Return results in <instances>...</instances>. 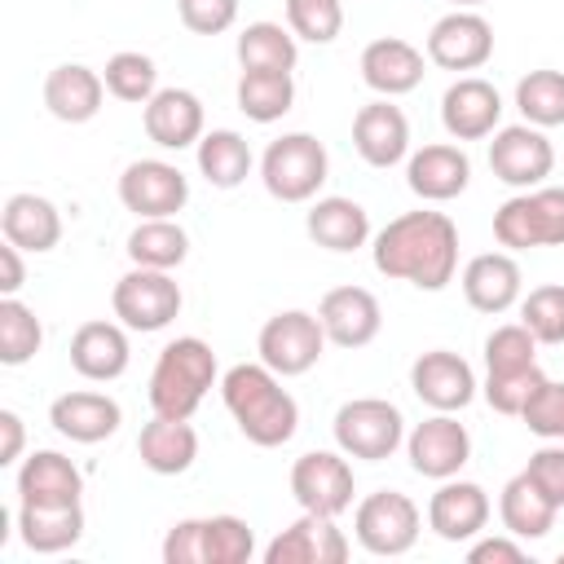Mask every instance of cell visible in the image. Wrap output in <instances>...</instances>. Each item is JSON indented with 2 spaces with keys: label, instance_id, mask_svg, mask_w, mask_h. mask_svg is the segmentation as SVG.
<instances>
[{
  "label": "cell",
  "instance_id": "1",
  "mask_svg": "<svg viewBox=\"0 0 564 564\" xmlns=\"http://www.w3.org/2000/svg\"><path fill=\"white\" fill-rule=\"evenodd\" d=\"M458 264V229L445 212H405L375 234V269L419 291H441Z\"/></svg>",
  "mask_w": 564,
  "mask_h": 564
},
{
  "label": "cell",
  "instance_id": "2",
  "mask_svg": "<svg viewBox=\"0 0 564 564\" xmlns=\"http://www.w3.org/2000/svg\"><path fill=\"white\" fill-rule=\"evenodd\" d=\"M220 397H225V410L234 414L238 432L260 445V449H273V445H286L300 427V405L295 397L278 383V375L260 361H238L225 370L220 379Z\"/></svg>",
  "mask_w": 564,
  "mask_h": 564
},
{
  "label": "cell",
  "instance_id": "3",
  "mask_svg": "<svg viewBox=\"0 0 564 564\" xmlns=\"http://www.w3.org/2000/svg\"><path fill=\"white\" fill-rule=\"evenodd\" d=\"M212 383H216V352H212V344H203L198 335H181L154 361L150 410L167 414V419H189Z\"/></svg>",
  "mask_w": 564,
  "mask_h": 564
},
{
  "label": "cell",
  "instance_id": "4",
  "mask_svg": "<svg viewBox=\"0 0 564 564\" xmlns=\"http://www.w3.org/2000/svg\"><path fill=\"white\" fill-rule=\"evenodd\" d=\"M326 172H330L326 145L308 132H291V137L269 141V150L260 159V181L282 203H308L322 189Z\"/></svg>",
  "mask_w": 564,
  "mask_h": 564
},
{
  "label": "cell",
  "instance_id": "5",
  "mask_svg": "<svg viewBox=\"0 0 564 564\" xmlns=\"http://www.w3.org/2000/svg\"><path fill=\"white\" fill-rule=\"evenodd\" d=\"M401 441H405V419L383 397H357V401H344L335 410V445L348 458L383 463L397 454Z\"/></svg>",
  "mask_w": 564,
  "mask_h": 564
},
{
  "label": "cell",
  "instance_id": "6",
  "mask_svg": "<svg viewBox=\"0 0 564 564\" xmlns=\"http://www.w3.org/2000/svg\"><path fill=\"white\" fill-rule=\"evenodd\" d=\"M110 304H115V317L128 330L150 335V330H163V326L176 322V313H181V286H176V278L167 269H141V264H132L115 282Z\"/></svg>",
  "mask_w": 564,
  "mask_h": 564
},
{
  "label": "cell",
  "instance_id": "7",
  "mask_svg": "<svg viewBox=\"0 0 564 564\" xmlns=\"http://www.w3.org/2000/svg\"><path fill=\"white\" fill-rule=\"evenodd\" d=\"M419 507L410 494L401 489H375L357 502V516H352V529H357V542L370 551V555H405L414 542H419Z\"/></svg>",
  "mask_w": 564,
  "mask_h": 564
},
{
  "label": "cell",
  "instance_id": "8",
  "mask_svg": "<svg viewBox=\"0 0 564 564\" xmlns=\"http://www.w3.org/2000/svg\"><path fill=\"white\" fill-rule=\"evenodd\" d=\"M260 361L273 370V375H304L317 366L322 348H326V330L313 313L304 308H286V313H273L264 326H260Z\"/></svg>",
  "mask_w": 564,
  "mask_h": 564
},
{
  "label": "cell",
  "instance_id": "9",
  "mask_svg": "<svg viewBox=\"0 0 564 564\" xmlns=\"http://www.w3.org/2000/svg\"><path fill=\"white\" fill-rule=\"evenodd\" d=\"M352 467L330 454V449H308L295 458L291 467V498L300 502V511H313V516H339L352 507Z\"/></svg>",
  "mask_w": 564,
  "mask_h": 564
},
{
  "label": "cell",
  "instance_id": "10",
  "mask_svg": "<svg viewBox=\"0 0 564 564\" xmlns=\"http://www.w3.org/2000/svg\"><path fill=\"white\" fill-rule=\"evenodd\" d=\"M489 167L502 185L511 189H533L551 176L555 167V145L542 137V128L533 123H511V128H498L494 141H489Z\"/></svg>",
  "mask_w": 564,
  "mask_h": 564
},
{
  "label": "cell",
  "instance_id": "11",
  "mask_svg": "<svg viewBox=\"0 0 564 564\" xmlns=\"http://www.w3.org/2000/svg\"><path fill=\"white\" fill-rule=\"evenodd\" d=\"M405 454H410V467H414L419 476H427V480H449V476H458L463 463L471 458V436H467V427H463L454 414L436 410L432 419L414 423V432L405 436Z\"/></svg>",
  "mask_w": 564,
  "mask_h": 564
},
{
  "label": "cell",
  "instance_id": "12",
  "mask_svg": "<svg viewBox=\"0 0 564 564\" xmlns=\"http://www.w3.org/2000/svg\"><path fill=\"white\" fill-rule=\"evenodd\" d=\"M185 198H189V181L181 176V167H172L163 159H137L119 176V203L128 212H137L141 220L176 216L185 207Z\"/></svg>",
  "mask_w": 564,
  "mask_h": 564
},
{
  "label": "cell",
  "instance_id": "13",
  "mask_svg": "<svg viewBox=\"0 0 564 564\" xmlns=\"http://www.w3.org/2000/svg\"><path fill=\"white\" fill-rule=\"evenodd\" d=\"M427 57L441 70H480L494 57V26L476 9H454L427 31Z\"/></svg>",
  "mask_w": 564,
  "mask_h": 564
},
{
  "label": "cell",
  "instance_id": "14",
  "mask_svg": "<svg viewBox=\"0 0 564 564\" xmlns=\"http://www.w3.org/2000/svg\"><path fill=\"white\" fill-rule=\"evenodd\" d=\"M410 388H414V397H419L423 405L454 414V410L471 405V397H476V370H471L458 352L432 348V352H419V357H414V366H410Z\"/></svg>",
  "mask_w": 564,
  "mask_h": 564
},
{
  "label": "cell",
  "instance_id": "15",
  "mask_svg": "<svg viewBox=\"0 0 564 564\" xmlns=\"http://www.w3.org/2000/svg\"><path fill=\"white\" fill-rule=\"evenodd\" d=\"M498 119H502V97L480 75L454 79L445 88V97H441V123H445V132L454 141H480V137H489L498 128Z\"/></svg>",
  "mask_w": 564,
  "mask_h": 564
},
{
  "label": "cell",
  "instance_id": "16",
  "mask_svg": "<svg viewBox=\"0 0 564 564\" xmlns=\"http://www.w3.org/2000/svg\"><path fill=\"white\" fill-rule=\"evenodd\" d=\"M348 560V538L335 529V516H313L304 511L291 529H282L264 546V564H344Z\"/></svg>",
  "mask_w": 564,
  "mask_h": 564
},
{
  "label": "cell",
  "instance_id": "17",
  "mask_svg": "<svg viewBox=\"0 0 564 564\" xmlns=\"http://www.w3.org/2000/svg\"><path fill=\"white\" fill-rule=\"evenodd\" d=\"M317 322H322V330H326L330 344H339V348H366L379 335V326H383V308H379V300L366 286H335V291L322 295Z\"/></svg>",
  "mask_w": 564,
  "mask_h": 564
},
{
  "label": "cell",
  "instance_id": "18",
  "mask_svg": "<svg viewBox=\"0 0 564 564\" xmlns=\"http://www.w3.org/2000/svg\"><path fill=\"white\" fill-rule=\"evenodd\" d=\"M405 181H410V189L423 203H449V198H458L467 189L471 159L458 145H449V141H432V145H423V150L410 154Z\"/></svg>",
  "mask_w": 564,
  "mask_h": 564
},
{
  "label": "cell",
  "instance_id": "19",
  "mask_svg": "<svg viewBox=\"0 0 564 564\" xmlns=\"http://www.w3.org/2000/svg\"><path fill=\"white\" fill-rule=\"evenodd\" d=\"M427 524L445 542H467L489 524V494L471 480H441V489L427 502Z\"/></svg>",
  "mask_w": 564,
  "mask_h": 564
},
{
  "label": "cell",
  "instance_id": "20",
  "mask_svg": "<svg viewBox=\"0 0 564 564\" xmlns=\"http://www.w3.org/2000/svg\"><path fill=\"white\" fill-rule=\"evenodd\" d=\"M352 145H357V154H361L370 167H392V163H401L405 150H410V123H405L401 106H392L388 97L361 106L357 119H352Z\"/></svg>",
  "mask_w": 564,
  "mask_h": 564
},
{
  "label": "cell",
  "instance_id": "21",
  "mask_svg": "<svg viewBox=\"0 0 564 564\" xmlns=\"http://www.w3.org/2000/svg\"><path fill=\"white\" fill-rule=\"evenodd\" d=\"M361 79L379 97H401L423 79V53L401 35H379L361 48Z\"/></svg>",
  "mask_w": 564,
  "mask_h": 564
},
{
  "label": "cell",
  "instance_id": "22",
  "mask_svg": "<svg viewBox=\"0 0 564 564\" xmlns=\"http://www.w3.org/2000/svg\"><path fill=\"white\" fill-rule=\"evenodd\" d=\"M145 137L163 150L198 145L203 137V101L189 88H159L145 101Z\"/></svg>",
  "mask_w": 564,
  "mask_h": 564
},
{
  "label": "cell",
  "instance_id": "23",
  "mask_svg": "<svg viewBox=\"0 0 564 564\" xmlns=\"http://www.w3.org/2000/svg\"><path fill=\"white\" fill-rule=\"evenodd\" d=\"M463 295L476 313H507L520 300V264L507 251H485L471 256L463 269Z\"/></svg>",
  "mask_w": 564,
  "mask_h": 564
},
{
  "label": "cell",
  "instance_id": "24",
  "mask_svg": "<svg viewBox=\"0 0 564 564\" xmlns=\"http://www.w3.org/2000/svg\"><path fill=\"white\" fill-rule=\"evenodd\" d=\"M128 357H132L128 335L115 322H84L70 335V366H75V375H84L93 383L119 379L128 370Z\"/></svg>",
  "mask_w": 564,
  "mask_h": 564
},
{
  "label": "cell",
  "instance_id": "25",
  "mask_svg": "<svg viewBox=\"0 0 564 564\" xmlns=\"http://www.w3.org/2000/svg\"><path fill=\"white\" fill-rule=\"evenodd\" d=\"M119 419H123L119 414V401L106 397V392H62L48 405V423L62 436L79 441V445H97V441L115 436L119 432Z\"/></svg>",
  "mask_w": 564,
  "mask_h": 564
},
{
  "label": "cell",
  "instance_id": "26",
  "mask_svg": "<svg viewBox=\"0 0 564 564\" xmlns=\"http://www.w3.org/2000/svg\"><path fill=\"white\" fill-rule=\"evenodd\" d=\"M101 97H106V79L79 62L53 66L44 79V106L62 123H88L101 110Z\"/></svg>",
  "mask_w": 564,
  "mask_h": 564
},
{
  "label": "cell",
  "instance_id": "27",
  "mask_svg": "<svg viewBox=\"0 0 564 564\" xmlns=\"http://www.w3.org/2000/svg\"><path fill=\"white\" fill-rule=\"evenodd\" d=\"M137 454L154 476H181L198 458V432L189 427V419L154 414L137 436Z\"/></svg>",
  "mask_w": 564,
  "mask_h": 564
},
{
  "label": "cell",
  "instance_id": "28",
  "mask_svg": "<svg viewBox=\"0 0 564 564\" xmlns=\"http://www.w3.org/2000/svg\"><path fill=\"white\" fill-rule=\"evenodd\" d=\"M22 542L40 555H57L79 542L84 533V507L79 502H22L18 507Z\"/></svg>",
  "mask_w": 564,
  "mask_h": 564
},
{
  "label": "cell",
  "instance_id": "29",
  "mask_svg": "<svg viewBox=\"0 0 564 564\" xmlns=\"http://www.w3.org/2000/svg\"><path fill=\"white\" fill-rule=\"evenodd\" d=\"M0 234L22 251H53L62 238V212L40 194H13L0 212Z\"/></svg>",
  "mask_w": 564,
  "mask_h": 564
},
{
  "label": "cell",
  "instance_id": "30",
  "mask_svg": "<svg viewBox=\"0 0 564 564\" xmlns=\"http://www.w3.org/2000/svg\"><path fill=\"white\" fill-rule=\"evenodd\" d=\"M18 494L22 502H79L84 476L79 467L57 449H35L18 467Z\"/></svg>",
  "mask_w": 564,
  "mask_h": 564
},
{
  "label": "cell",
  "instance_id": "31",
  "mask_svg": "<svg viewBox=\"0 0 564 564\" xmlns=\"http://www.w3.org/2000/svg\"><path fill=\"white\" fill-rule=\"evenodd\" d=\"M308 238L326 251H357L370 238V216L361 203H352L344 194L317 198L308 207Z\"/></svg>",
  "mask_w": 564,
  "mask_h": 564
},
{
  "label": "cell",
  "instance_id": "32",
  "mask_svg": "<svg viewBox=\"0 0 564 564\" xmlns=\"http://www.w3.org/2000/svg\"><path fill=\"white\" fill-rule=\"evenodd\" d=\"M555 502L520 471V476H511L507 485H502V498H498V516H502V524H507V533L511 538H546L551 533V524H555Z\"/></svg>",
  "mask_w": 564,
  "mask_h": 564
},
{
  "label": "cell",
  "instance_id": "33",
  "mask_svg": "<svg viewBox=\"0 0 564 564\" xmlns=\"http://www.w3.org/2000/svg\"><path fill=\"white\" fill-rule=\"evenodd\" d=\"M185 256H189V234H185L172 216L141 220V225L128 234V260L141 264V269H167V273H172Z\"/></svg>",
  "mask_w": 564,
  "mask_h": 564
},
{
  "label": "cell",
  "instance_id": "34",
  "mask_svg": "<svg viewBox=\"0 0 564 564\" xmlns=\"http://www.w3.org/2000/svg\"><path fill=\"white\" fill-rule=\"evenodd\" d=\"M295 106L291 70H242L238 75V110L256 123H273Z\"/></svg>",
  "mask_w": 564,
  "mask_h": 564
},
{
  "label": "cell",
  "instance_id": "35",
  "mask_svg": "<svg viewBox=\"0 0 564 564\" xmlns=\"http://www.w3.org/2000/svg\"><path fill=\"white\" fill-rule=\"evenodd\" d=\"M198 172L207 176V185L234 189L251 172V145L234 128H216V132L198 137Z\"/></svg>",
  "mask_w": 564,
  "mask_h": 564
},
{
  "label": "cell",
  "instance_id": "36",
  "mask_svg": "<svg viewBox=\"0 0 564 564\" xmlns=\"http://www.w3.org/2000/svg\"><path fill=\"white\" fill-rule=\"evenodd\" d=\"M295 57H300L295 31H286L278 22H251L238 35V66L242 70H291Z\"/></svg>",
  "mask_w": 564,
  "mask_h": 564
},
{
  "label": "cell",
  "instance_id": "37",
  "mask_svg": "<svg viewBox=\"0 0 564 564\" xmlns=\"http://www.w3.org/2000/svg\"><path fill=\"white\" fill-rule=\"evenodd\" d=\"M516 106L533 128H555L564 123V70H529L516 84Z\"/></svg>",
  "mask_w": 564,
  "mask_h": 564
},
{
  "label": "cell",
  "instance_id": "38",
  "mask_svg": "<svg viewBox=\"0 0 564 564\" xmlns=\"http://www.w3.org/2000/svg\"><path fill=\"white\" fill-rule=\"evenodd\" d=\"M44 344V326L40 317L18 300V295H4L0 300V361L4 366H22L40 352Z\"/></svg>",
  "mask_w": 564,
  "mask_h": 564
},
{
  "label": "cell",
  "instance_id": "39",
  "mask_svg": "<svg viewBox=\"0 0 564 564\" xmlns=\"http://www.w3.org/2000/svg\"><path fill=\"white\" fill-rule=\"evenodd\" d=\"M106 93L110 97H119V101H132V106H145L154 93H159V70H154V62L145 57V53H132V48H123V53H115L110 62H106Z\"/></svg>",
  "mask_w": 564,
  "mask_h": 564
},
{
  "label": "cell",
  "instance_id": "40",
  "mask_svg": "<svg viewBox=\"0 0 564 564\" xmlns=\"http://www.w3.org/2000/svg\"><path fill=\"white\" fill-rule=\"evenodd\" d=\"M520 322L533 330L538 344H564V286L560 282L533 286L520 304Z\"/></svg>",
  "mask_w": 564,
  "mask_h": 564
},
{
  "label": "cell",
  "instance_id": "41",
  "mask_svg": "<svg viewBox=\"0 0 564 564\" xmlns=\"http://www.w3.org/2000/svg\"><path fill=\"white\" fill-rule=\"evenodd\" d=\"M494 238L511 251H529L542 247V220L533 207V194H516L494 212Z\"/></svg>",
  "mask_w": 564,
  "mask_h": 564
},
{
  "label": "cell",
  "instance_id": "42",
  "mask_svg": "<svg viewBox=\"0 0 564 564\" xmlns=\"http://www.w3.org/2000/svg\"><path fill=\"white\" fill-rule=\"evenodd\" d=\"M542 383H546V375L538 370V361L533 366H520V370H489L485 375V401L498 414H520Z\"/></svg>",
  "mask_w": 564,
  "mask_h": 564
},
{
  "label": "cell",
  "instance_id": "43",
  "mask_svg": "<svg viewBox=\"0 0 564 564\" xmlns=\"http://www.w3.org/2000/svg\"><path fill=\"white\" fill-rule=\"evenodd\" d=\"M203 546H207V564H247L256 551V538H251L247 520L212 516V520H203Z\"/></svg>",
  "mask_w": 564,
  "mask_h": 564
},
{
  "label": "cell",
  "instance_id": "44",
  "mask_svg": "<svg viewBox=\"0 0 564 564\" xmlns=\"http://www.w3.org/2000/svg\"><path fill=\"white\" fill-rule=\"evenodd\" d=\"M286 26L308 44H330L344 31L339 0H286Z\"/></svg>",
  "mask_w": 564,
  "mask_h": 564
},
{
  "label": "cell",
  "instance_id": "45",
  "mask_svg": "<svg viewBox=\"0 0 564 564\" xmlns=\"http://www.w3.org/2000/svg\"><path fill=\"white\" fill-rule=\"evenodd\" d=\"M533 352H538V339L524 322H507L498 330H489L485 339V366L489 370H520V366H533Z\"/></svg>",
  "mask_w": 564,
  "mask_h": 564
},
{
  "label": "cell",
  "instance_id": "46",
  "mask_svg": "<svg viewBox=\"0 0 564 564\" xmlns=\"http://www.w3.org/2000/svg\"><path fill=\"white\" fill-rule=\"evenodd\" d=\"M520 419L529 423L533 436H542V441H564V383L546 379V383L529 397V405L520 410Z\"/></svg>",
  "mask_w": 564,
  "mask_h": 564
},
{
  "label": "cell",
  "instance_id": "47",
  "mask_svg": "<svg viewBox=\"0 0 564 564\" xmlns=\"http://www.w3.org/2000/svg\"><path fill=\"white\" fill-rule=\"evenodd\" d=\"M176 13L194 35H220L234 26L238 0H176Z\"/></svg>",
  "mask_w": 564,
  "mask_h": 564
},
{
  "label": "cell",
  "instance_id": "48",
  "mask_svg": "<svg viewBox=\"0 0 564 564\" xmlns=\"http://www.w3.org/2000/svg\"><path fill=\"white\" fill-rule=\"evenodd\" d=\"M524 476H529L555 507H564V445H542L538 454H529Z\"/></svg>",
  "mask_w": 564,
  "mask_h": 564
},
{
  "label": "cell",
  "instance_id": "49",
  "mask_svg": "<svg viewBox=\"0 0 564 564\" xmlns=\"http://www.w3.org/2000/svg\"><path fill=\"white\" fill-rule=\"evenodd\" d=\"M163 564H207L203 520H176L163 538Z\"/></svg>",
  "mask_w": 564,
  "mask_h": 564
},
{
  "label": "cell",
  "instance_id": "50",
  "mask_svg": "<svg viewBox=\"0 0 564 564\" xmlns=\"http://www.w3.org/2000/svg\"><path fill=\"white\" fill-rule=\"evenodd\" d=\"M533 207L542 220V247H564V189L560 185H538Z\"/></svg>",
  "mask_w": 564,
  "mask_h": 564
},
{
  "label": "cell",
  "instance_id": "51",
  "mask_svg": "<svg viewBox=\"0 0 564 564\" xmlns=\"http://www.w3.org/2000/svg\"><path fill=\"white\" fill-rule=\"evenodd\" d=\"M467 564H524V551L511 538H485L467 551Z\"/></svg>",
  "mask_w": 564,
  "mask_h": 564
},
{
  "label": "cell",
  "instance_id": "52",
  "mask_svg": "<svg viewBox=\"0 0 564 564\" xmlns=\"http://www.w3.org/2000/svg\"><path fill=\"white\" fill-rule=\"evenodd\" d=\"M22 247H13L9 238H4V247H0V295H18L22 291V282H26V273H22V256H18Z\"/></svg>",
  "mask_w": 564,
  "mask_h": 564
},
{
  "label": "cell",
  "instance_id": "53",
  "mask_svg": "<svg viewBox=\"0 0 564 564\" xmlns=\"http://www.w3.org/2000/svg\"><path fill=\"white\" fill-rule=\"evenodd\" d=\"M26 445V427L13 410H0V463H13Z\"/></svg>",
  "mask_w": 564,
  "mask_h": 564
},
{
  "label": "cell",
  "instance_id": "54",
  "mask_svg": "<svg viewBox=\"0 0 564 564\" xmlns=\"http://www.w3.org/2000/svg\"><path fill=\"white\" fill-rule=\"evenodd\" d=\"M458 9H471V4H485V0H454Z\"/></svg>",
  "mask_w": 564,
  "mask_h": 564
},
{
  "label": "cell",
  "instance_id": "55",
  "mask_svg": "<svg viewBox=\"0 0 564 564\" xmlns=\"http://www.w3.org/2000/svg\"><path fill=\"white\" fill-rule=\"evenodd\" d=\"M560 564H564V551H560Z\"/></svg>",
  "mask_w": 564,
  "mask_h": 564
}]
</instances>
